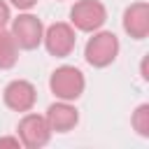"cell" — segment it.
Returning <instances> with one entry per match:
<instances>
[{"label":"cell","instance_id":"cell-11","mask_svg":"<svg viewBox=\"0 0 149 149\" xmlns=\"http://www.w3.org/2000/svg\"><path fill=\"white\" fill-rule=\"evenodd\" d=\"M133 128L142 135L149 137V105H140L133 114Z\"/></svg>","mask_w":149,"mask_h":149},{"label":"cell","instance_id":"cell-9","mask_svg":"<svg viewBox=\"0 0 149 149\" xmlns=\"http://www.w3.org/2000/svg\"><path fill=\"white\" fill-rule=\"evenodd\" d=\"M44 119H47V123H49L51 130H56V133H68V130H72V128L77 126L79 112H77L72 105H68V100H61V102L49 105Z\"/></svg>","mask_w":149,"mask_h":149},{"label":"cell","instance_id":"cell-8","mask_svg":"<svg viewBox=\"0 0 149 149\" xmlns=\"http://www.w3.org/2000/svg\"><path fill=\"white\" fill-rule=\"evenodd\" d=\"M123 30L135 40H144L149 35V5L147 2H133L123 12Z\"/></svg>","mask_w":149,"mask_h":149},{"label":"cell","instance_id":"cell-7","mask_svg":"<svg viewBox=\"0 0 149 149\" xmlns=\"http://www.w3.org/2000/svg\"><path fill=\"white\" fill-rule=\"evenodd\" d=\"M2 98H5V105L9 109H14V112H28V109H33V105L37 100V91H35V86L30 81L14 79V81H9L5 86Z\"/></svg>","mask_w":149,"mask_h":149},{"label":"cell","instance_id":"cell-4","mask_svg":"<svg viewBox=\"0 0 149 149\" xmlns=\"http://www.w3.org/2000/svg\"><path fill=\"white\" fill-rule=\"evenodd\" d=\"M42 40H44L47 51H49L51 56H56V58L70 56L72 49H74V42H77L72 26H70V23H63V21L51 23V26L47 28V33L42 35Z\"/></svg>","mask_w":149,"mask_h":149},{"label":"cell","instance_id":"cell-2","mask_svg":"<svg viewBox=\"0 0 149 149\" xmlns=\"http://www.w3.org/2000/svg\"><path fill=\"white\" fill-rule=\"evenodd\" d=\"M119 54V40L114 33H95L88 42H86V49H84V56L88 61V65L93 68H107Z\"/></svg>","mask_w":149,"mask_h":149},{"label":"cell","instance_id":"cell-3","mask_svg":"<svg viewBox=\"0 0 149 149\" xmlns=\"http://www.w3.org/2000/svg\"><path fill=\"white\" fill-rule=\"evenodd\" d=\"M70 21L74 28L84 33H93L107 21V9L100 0H79L70 9Z\"/></svg>","mask_w":149,"mask_h":149},{"label":"cell","instance_id":"cell-14","mask_svg":"<svg viewBox=\"0 0 149 149\" xmlns=\"http://www.w3.org/2000/svg\"><path fill=\"white\" fill-rule=\"evenodd\" d=\"M19 144H21L19 137H0V149L2 147H19Z\"/></svg>","mask_w":149,"mask_h":149},{"label":"cell","instance_id":"cell-1","mask_svg":"<svg viewBox=\"0 0 149 149\" xmlns=\"http://www.w3.org/2000/svg\"><path fill=\"white\" fill-rule=\"evenodd\" d=\"M49 86H51V93L61 100H77L81 93H84V74L74 68V65H61L54 70L51 79H49Z\"/></svg>","mask_w":149,"mask_h":149},{"label":"cell","instance_id":"cell-6","mask_svg":"<svg viewBox=\"0 0 149 149\" xmlns=\"http://www.w3.org/2000/svg\"><path fill=\"white\" fill-rule=\"evenodd\" d=\"M42 35H44L42 21L33 14H21L12 23V37L21 49H37L42 42Z\"/></svg>","mask_w":149,"mask_h":149},{"label":"cell","instance_id":"cell-5","mask_svg":"<svg viewBox=\"0 0 149 149\" xmlns=\"http://www.w3.org/2000/svg\"><path fill=\"white\" fill-rule=\"evenodd\" d=\"M49 137H51V128H49V123H47L44 116H40V114H26L19 121V140L28 149L44 147L49 142Z\"/></svg>","mask_w":149,"mask_h":149},{"label":"cell","instance_id":"cell-13","mask_svg":"<svg viewBox=\"0 0 149 149\" xmlns=\"http://www.w3.org/2000/svg\"><path fill=\"white\" fill-rule=\"evenodd\" d=\"M14 7H19V9H30V7H35L37 5V0H9Z\"/></svg>","mask_w":149,"mask_h":149},{"label":"cell","instance_id":"cell-12","mask_svg":"<svg viewBox=\"0 0 149 149\" xmlns=\"http://www.w3.org/2000/svg\"><path fill=\"white\" fill-rule=\"evenodd\" d=\"M7 21H9V7L0 0V30L5 28V23H7Z\"/></svg>","mask_w":149,"mask_h":149},{"label":"cell","instance_id":"cell-10","mask_svg":"<svg viewBox=\"0 0 149 149\" xmlns=\"http://www.w3.org/2000/svg\"><path fill=\"white\" fill-rule=\"evenodd\" d=\"M19 58V47L12 37V33L0 30V70H9Z\"/></svg>","mask_w":149,"mask_h":149}]
</instances>
